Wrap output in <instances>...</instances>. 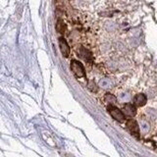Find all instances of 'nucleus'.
Wrapping results in <instances>:
<instances>
[{"label": "nucleus", "mask_w": 157, "mask_h": 157, "mask_svg": "<svg viewBox=\"0 0 157 157\" xmlns=\"http://www.w3.org/2000/svg\"><path fill=\"white\" fill-rule=\"evenodd\" d=\"M146 96L142 93H140V94H136L134 97V106H137V107H141L144 106L146 103Z\"/></svg>", "instance_id": "nucleus-5"}, {"label": "nucleus", "mask_w": 157, "mask_h": 157, "mask_svg": "<svg viewBox=\"0 0 157 157\" xmlns=\"http://www.w3.org/2000/svg\"><path fill=\"white\" fill-rule=\"evenodd\" d=\"M107 109H108V112H109V114L112 116V118H114L116 121L123 122L125 120L126 117L124 115V113H123V111L120 110L119 108H117L114 105H108Z\"/></svg>", "instance_id": "nucleus-2"}, {"label": "nucleus", "mask_w": 157, "mask_h": 157, "mask_svg": "<svg viewBox=\"0 0 157 157\" xmlns=\"http://www.w3.org/2000/svg\"><path fill=\"white\" fill-rule=\"evenodd\" d=\"M56 31L59 33H61V34H65V33L67 31V27H66L65 23H64L62 20H60V19H59L58 21H57V24H56Z\"/></svg>", "instance_id": "nucleus-7"}, {"label": "nucleus", "mask_w": 157, "mask_h": 157, "mask_svg": "<svg viewBox=\"0 0 157 157\" xmlns=\"http://www.w3.org/2000/svg\"><path fill=\"white\" fill-rule=\"evenodd\" d=\"M71 70L78 78H86V70L82 64L77 60H72L71 62Z\"/></svg>", "instance_id": "nucleus-1"}, {"label": "nucleus", "mask_w": 157, "mask_h": 157, "mask_svg": "<svg viewBox=\"0 0 157 157\" xmlns=\"http://www.w3.org/2000/svg\"><path fill=\"white\" fill-rule=\"evenodd\" d=\"M124 115L126 116H129V117H134L136 115V107L134 106V104H126L124 106Z\"/></svg>", "instance_id": "nucleus-6"}, {"label": "nucleus", "mask_w": 157, "mask_h": 157, "mask_svg": "<svg viewBox=\"0 0 157 157\" xmlns=\"http://www.w3.org/2000/svg\"><path fill=\"white\" fill-rule=\"evenodd\" d=\"M80 56L82 57V58H83L85 59L86 61H87V62H90V61H91V58H92V56H91V54H90V52L87 50V49H86V48H83V47H82L81 48V50H80Z\"/></svg>", "instance_id": "nucleus-8"}, {"label": "nucleus", "mask_w": 157, "mask_h": 157, "mask_svg": "<svg viewBox=\"0 0 157 157\" xmlns=\"http://www.w3.org/2000/svg\"><path fill=\"white\" fill-rule=\"evenodd\" d=\"M126 126H127V129L130 131L131 134L139 139L140 137V127L137 125L136 121H135L134 119L128 120L126 123Z\"/></svg>", "instance_id": "nucleus-3"}, {"label": "nucleus", "mask_w": 157, "mask_h": 157, "mask_svg": "<svg viewBox=\"0 0 157 157\" xmlns=\"http://www.w3.org/2000/svg\"><path fill=\"white\" fill-rule=\"evenodd\" d=\"M59 47H60L61 53L64 57H68L69 55H70L71 48H70V46H69V44L66 41L65 38H63V37L59 38Z\"/></svg>", "instance_id": "nucleus-4"}]
</instances>
